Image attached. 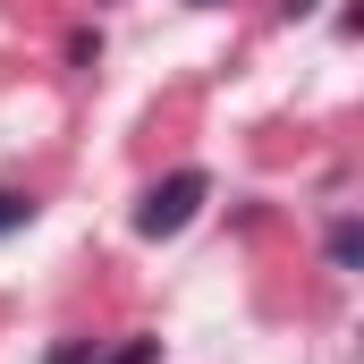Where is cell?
Wrapping results in <instances>:
<instances>
[{"label":"cell","mask_w":364,"mask_h":364,"mask_svg":"<svg viewBox=\"0 0 364 364\" xmlns=\"http://www.w3.org/2000/svg\"><path fill=\"white\" fill-rule=\"evenodd\" d=\"M203 195H212V178H203V170H178V178H161L144 203H136V237H178L186 220L203 212Z\"/></svg>","instance_id":"6da1fadb"},{"label":"cell","mask_w":364,"mask_h":364,"mask_svg":"<svg viewBox=\"0 0 364 364\" xmlns=\"http://www.w3.org/2000/svg\"><path fill=\"white\" fill-rule=\"evenodd\" d=\"M26 220H34V195H17V186H0V237H9V229H26Z\"/></svg>","instance_id":"3957f363"},{"label":"cell","mask_w":364,"mask_h":364,"mask_svg":"<svg viewBox=\"0 0 364 364\" xmlns=\"http://www.w3.org/2000/svg\"><path fill=\"white\" fill-rule=\"evenodd\" d=\"M195 9H212V0H195Z\"/></svg>","instance_id":"8992f818"},{"label":"cell","mask_w":364,"mask_h":364,"mask_svg":"<svg viewBox=\"0 0 364 364\" xmlns=\"http://www.w3.org/2000/svg\"><path fill=\"white\" fill-rule=\"evenodd\" d=\"M153 356H161V339H119L110 356H93V364H153Z\"/></svg>","instance_id":"277c9868"},{"label":"cell","mask_w":364,"mask_h":364,"mask_svg":"<svg viewBox=\"0 0 364 364\" xmlns=\"http://www.w3.org/2000/svg\"><path fill=\"white\" fill-rule=\"evenodd\" d=\"M43 364H93V339H60V348H51Z\"/></svg>","instance_id":"5b68a950"},{"label":"cell","mask_w":364,"mask_h":364,"mask_svg":"<svg viewBox=\"0 0 364 364\" xmlns=\"http://www.w3.org/2000/svg\"><path fill=\"white\" fill-rule=\"evenodd\" d=\"M356 255H364V229H356V220H339V229H331V263L356 272Z\"/></svg>","instance_id":"7a4b0ae2"}]
</instances>
